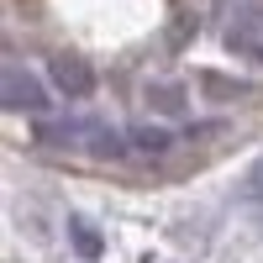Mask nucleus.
I'll return each mask as SVG.
<instances>
[{"instance_id": "nucleus-6", "label": "nucleus", "mask_w": 263, "mask_h": 263, "mask_svg": "<svg viewBox=\"0 0 263 263\" xmlns=\"http://www.w3.org/2000/svg\"><path fill=\"white\" fill-rule=\"evenodd\" d=\"M69 242H74V253L84 258V263H95L100 253H105V242H100V232L84 221V216H69Z\"/></svg>"}, {"instance_id": "nucleus-8", "label": "nucleus", "mask_w": 263, "mask_h": 263, "mask_svg": "<svg viewBox=\"0 0 263 263\" xmlns=\"http://www.w3.org/2000/svg\"><path fill=\"white\" fill-rule=\"evenodd\" d=\"M237 6H242V11H253V16L263 21V0H237Z\"/></svg>"}, {"instance_id": "nucleus-3", "label": "nucleus", "mask_w": 263, "mask_h": 263, "mask_svg": "<svg viewBox=\"0 0 263 263\" xmlns=\"http://www.w3.org/2000/svg\"><path fill=\"white\" fill-rule=\"evenodd\" d=\"M221 42H227L232 58H248V63H258V69H263V21H258L253 11L237 6L232 21H227V32H221Z\"/></svg>"}, {"instance_id": "nucleus-4", "label": "nucleus", "mask_w": 263, "mask_h": 263, "mask_svg": "<svg viewBox=\"0 0 263 263\" xmlns=\"http://www.w3.org/2000/svg\"><path fill=\"white\" fill-rule=\"evenodd\" d=\"M142 100H147V111H158V116H184L190 111V95H184V84H147L142 90Z\"/></svg>"}, {"instance_id": "nucleus-5", "label": "nucleus", "mask_w": 263, "mask_h": 263, "mask_svg": "<svg viewBox=\"0 0 263 263\" xmlns=\"http://www.w3.org/2000/svg\"><path fill=\"white\" fill-rule=\"evenodd\" d=\"M126 142H132L137 158H163V153L174 147V132H168V126H132Z\"/></svg>"}, {"instance_id": "nucleus-1", "label": "nucleus", "mask_w": 263, "mask_h": 263, "mask_svg": "<svg viewBox=\"0 0 263 263\" xmlns=\"http://www.w3.org/2000/svg\"><path fill=\"white\" fill-rule=\"evenodd\" d=\"M6 111L16 116H48L53 111V95H48V84H42L32 69H21V63H6Z\"/></svg>"}, {"instance_id": "nucleus-7", "label": "nucleus", "mask_w": 263, "mask_h": 263, "mask_svg": "<svg viewBox=\"0 0 263 263\" xmlns=\"http://www.w3.org/2000/svg\"><path fill=\"white\" fill-rule=\"evenodd\" d=\"M242 200H253V205H263V158L248 168V179H242Z\"/></svg>"}, {"instance_id": "nucleus-2", "label": "nucleus", "mask_w": 263, "mask_h": 263, "mask_svg": "<svg viewBox=\"0 0 263 263\" xmlns=\"http://www.w3.org/2000/svg\"><path fill=\"white\" fill-rule=\"evenodd\" d=\"M48 79H53V90L69 95V100H84L95 90V69H90V58H79V53H53L48 58Z\"/></svg>"}]
</instances>
